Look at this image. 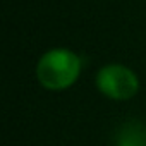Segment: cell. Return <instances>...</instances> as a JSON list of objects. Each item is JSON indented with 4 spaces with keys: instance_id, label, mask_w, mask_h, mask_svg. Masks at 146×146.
<instances>
[{
    "instance_id": "obj_3",
    "label": "cell",
    "mask_w": 146,
    "mask_h": 146,
    "mask_svg": "<svg viewBox=\"0 0 146 146\" xmlns=\"http://www.w3.org/2000/svg\"><path fill=\"white\" fill-rule=\"evenodd\" d=\"M115 146H146V125L137 120L124 122L115 132Z\"/></svg>"
},
{
    "instance_id": "obj_1",
    "label": "cell",
    "mask_w": 146,
    "mask_h": 146,
    "mask_svg": "<svg viewBox=\"0 0 146 146\" xmlns=\"http://www.w3.org/2000/svg\"><path fill=\"white\" fill-rule=\"evenodd\" d=\"M81 72V58L65 48L48 50L38 62V81L48 90H65L74 84Z\"/></svg>"
},
{
    "instance_id": "obj_2",
    "label": "cell",
    "mask_w": 146,
    "mask_h": 146,
    "mask_svg": "<svg viewBox=\"0 0 146 146\" xmlns=\"http://www.w3.org/2000/svg\"><path fill=\"white\" fill-rule=\"evenodd\" d=\"M100 91L113 100H127L139 90V81L134 72L120 64L105 65L96 78Z\"/></svg>"
}]
</instances>
